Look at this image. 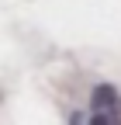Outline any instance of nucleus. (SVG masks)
<instances>
[{
  "mask_svg": "<svg viewBox=\"0 0 121 125\" xmlns=\"http://www.w3.org/2000/svg\"><path fill=\"white\" fill-rule=\"evenodd\" d=\"M90 108L94 115L90 122H100V125H118L121 122V94L111 83H97L94 94H90Z\"/></svg>",
  "mask_w": 121,
  "mask_h": 125,
  "instance_id": "obj_1",
  "label": "nucleus"
}]
</instances>
